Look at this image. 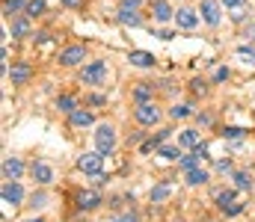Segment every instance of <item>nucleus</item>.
<instances>
[{"label": "nucleus", "instance_id": "cd10ccee", "mask_svg": "<svg viewBox=\"0 0 255 222\" xmlns=\"http://www.w3.org/2000/svg\"><path fill=\"white\" fill-rule=\"evenodd\" d=\"M190 113H193V107H190V104H175V107L169 110V116H172L175 122H178V119H187Z\"/></svg>", "mask_w": 255, "mask_h": 222}, {"label": "nucleus", "instance_id": "c85d7f7f", "mask_svg": "<svg viewBox=\"0 0 255 222\" xmlns=\"http://www.w3.org/2000/svg\"><path fill=\"white\" fill-rule=\"evenodd\" d=\"M18 9H27L24 0H3V15H15Z\"/></svg>", "mask_w": 255, "mask_h": 222}, {"label": "nucleus", "instance_id": "c9c22d12", "mask_svg": "<svg viewBox=\"0 0 255 222\" xmlns=\"http://www.w3.org/2000/svg\"><path fill=\"white\" fill-rule=\"evenodd\" d=\"M214 80H217V83H223V80H229V69H217V74H214Z\"/></svg>", "mask_w": 255, "mask_h": 222}, {"label": "nucleus", "instance_id": "f704fd0d", "mask_svg": "<svg viewBox=\"0 0 255 222\" xmlns=\"http://www.w3.org/2000/svg\"><path fill=\"white\" fill-rule=\"evenodd\" d=\"M244 3H247V0H223V6H226V9H241Z\"/></svg>", "mask_w": 255, "mask_h": 222}, {"label": "nucleus", "instance_id": "58836bf2", "mask_svg": "<svg viewBox=\"0 0 255 222\" xmlns=\"http://www.w3.org/2000/svg\"><path fill=\"white\" fill-rule=\"evenodd\" d=\"M142 0H122V9H136Z\"/></svg>", "mask_w": 255, "mask_h": 222}, {"label": "nucleus", "instance_id": "4c0bfd02", "mask_svg": "<svg viewBox=\"0 0 255 222\" xmlns=\"http://www.w3.org/2000/svg\"><path fill=\"white\" fill-rule=\"evenodd\" d=\"M104 101H107V98H104V95H92V98H89V104H92V107H101V104H104Z\"/></svg>", "mask_w": 255, "mask_h": 222}, {"label": "nucleus", "instance_id": "9b49d317", "mask_svg": "<svg viewBox=\"0 0 255 222\" xmlns=\"http://www.w3.org/2000/svg\"><path fill=\"white\" fill-rule=\"evenodd\" d=\"M30 172H33L36 184H42V187H48V184L54 181V169H51L48 163H42V160H39V163H33V169H30Z\"/></svg>", "mask_w": 255, "mask_h": 222}, {"label": "nucleus", "instance_id": "0eeeda50", "mask_svg": "<svg viewBox=\"0 0 255 222\" xmlns=\"http://www.w3.org/2000/svg\"><path fill=\"white\" fill-rule=\"evenodd\" d=\"M3 202H6V205H12V208L24 202V190H21V184H18V181H6V184H3Z\"/></svg>", "mask_w": 255, "mask_h": 222}, {"label": "nucleus", "instance_id": "79ce46f5", "mask_svg": "<svg viewBox=\"0 0 255 222\" xmlns=\"http://www.w3.org/2000/svg\"><path fill=\"white\" fill-rule=\"evenodd\" d=\"M65 6H71V9H77V6H83V0H63Z\"/></svg>", "mask_w": 255, "mask_h": 222}, {"label": "nucleus", "instance_id": "5701e85b", "mask_svg": "<svg viewBox=\"0 0 255 222\" xmlns=\"http://www.w3.org/2000/svg\"><path fill=\"white\" fill-rule=\"evenodd\" d=\"M205 181H208V172H205V169L196 166V169L187 172V184H193V187H199V184H205Z\"/></svg>", "mask_w": 255, "mask_h": 222}, {"label": "nucleus", "instance_id": "f257e3e1", "mask_svg": "<svg viewBox=\"0 0 255 222\" xmlns=\"http://www.w3.org/2000/svg\"><path fill=\"white\" fill-rule=\"evenodd\" d=\"M80 80H83V83H89V86L104 83V80H107V63H104V60L86 63V66H83V72H80Z\"/></svg>", "mask_w": 255, "mask_h": 222}, {"label": "nucleus", "instance_id": "f8f14e48", "mask_svg": "<svg viewBox=\"0 0 255 222\" xmlns=\"http://www.w3.org/2000/svg\"><path fill=\"white\" fill-rule=\"evenodd\" d=\"M175 24H178L181 30H193V27L199 24V15H196L193 9L184 6V9H178V12H175Z\"/></svg>", "mask_w": 255, "mask_h": 222}, {"label": "nucleus", "instance_id": "f3484780", "mask_svg": "<svg viewBox=\"0 0 255 222\" xmlns=\"http://www.w3.org/2000/svg\"><path fill=\"white\" fill-rule=\"evenodd\" d=\"M30 33V15L27 18H15L12 21V39H24Z\"/></svg>", "mask_w": 255, "mask_h": 222}, {"label": "nucleus", "instance_id": "c756f323", "mask_svg": "<svg viewBox=\"0 0 255 222\" xmlns=\"http://www.w3.org/2000/svg\"><path fill=\"white\" fill-rule=\"evenodd\" d=\"M42 12H45V0H30V3H27V15H30V18H39Z\"/></svg>", "mask_w": 255, "mask_h": 222}, {"label": "nucleus", "instance_id": "ea45409f", "mask_svg": "<svg viewBox=\"0 0 255 222\" xmlns=\"http://www.w3.org/2000/svg\"><path fill=\"white\" fill-rule=\"evenodd\" d=\"M196 122H199V125H211V116H208V113H199Z\"/></svg>", "mask_w": 255, "mask_h": 222}, {"label": "nucleus", "instance_id": "473e14b6", "mask_svg": "<svg viewBox=\"0 0 255 222\" xmlns=\"http://www.w3.org/2000/svg\"><path fill=\"white\" fill-rule=\"evenodd\" d=\"M241 211H244V205H241V202H232V205H226V208H223V214H226V217H238Z\"/></svg>", "mask_w": 255, "mask_h": 222}, {"label": "nucleus", "instance_id": "2eb2a0df", "mask_svg": "<svg viewBox=\"0 0 255 222\" xmlns=\"http://www.w3.org/2000/svg\"><path fill=\"white\" fill-rule=\"evenodd\" d=\"M154 98V86L151 83H136L133 86V101L136 104H145V101H151Z\"/></svg>", "mask_w": 255, "mask_h": 222}, {"label": "nucleus", "instance_id": "a19ab883", "mask_svg": "<svg viewBox=\"0 0 255 222\" xmlns=\"http://www.w3.org/2000/svg\"><path fill=\"white\" fill-rule=\"evenodd\" d=\"M157 36H160V39H163V42H169V39H172V30H160V33H157Z\"/></svg>", "mask_w": 255, "mask_h": 222}, {"label": "nucleus", "instance_id": "aec40b11", "mask_svg": "<svg viewBox=\"0 0 255 222\" xmlns=\"http://www.w3.org/2000/svg\"><path fill=\"white\" fill-rule=\"evenodd\" d=\"M57 110H63V113L71 116V113L77 110V98H74V95H60V98H57Z\"/></svg>", "mask_w": 255, "mask_h": 222}, {"label": "nucleus", "instance_id": "4468645a", "mask_svg": "<svg viewBox=\"0 0 255 222\" xmlns=\"http://www.w3.org/2000/svg\"><path fill=\"white\" fill-rule=\"evenodd\" d=\"M130 66H136V69H151V66H154V54H148V51H130Z\"/></svg>", "mask_w": 255, "mask_h": 222}, {"label": "nucleus", "instance_id": "7ed1b4c3", "mask_svg": "<svg viewBox=\"0 0 255 222\" xmlns=\"http://www.w3.org/2000/svg\"><path fill=\"white\" fill-rule=\"evenodd\" d=\"M101 166H104V154H101V151H89V154H83V157L77 160V169H80L83 175H98Z\"/></svg>", "mask_w": 255, "mask_h": 222}, {"label": "nucleus", "instance_id": "2f4dec72", "mask_svg": "<svg viewBox=\"0 0 255 222\" xmlns=\"http://www.w3.org/2000/svg\"><path fill=\"white\" fill-rule=\"evenodd\" d=\"M244 134H247L244 128H226V131H223L226 140H244Z\"/></svg>", "mask_w": 255, "mask_h": 222}, {"label": "nucleus", "instance_id": "ddd939ff", "mask_svg": "<svg viewBox=\"0 0 255 222\" xmlns=\"http://www.w3.org/2000/svg\"><path fill=\"white\" fill-rule=\"evenodd\" d=\"M151 15H154V21H169V18H175L172 6H169L166 0H154V3H151Z\"/></svg>", "mask_w": 255, "mask_h": 222}, {"label": "nucleus", "instance_id": "bb28decb", "mask_svg": "<svg viewBox=\"0 0 255 222\" xmlns=\"http://www.w3.org/2000/svg\"><path fill=\"white\" fill-rule=\"evenodd\" d=\"M238 57L247 60V66H255V45H241L238 48Z\"/></svg>", "mask_w": 255, "mask_h": 222}, {"label": "nucleus", "instance_id": "6e6552de", "mask_svg": "<svg viewBox=\"0 0 255 222\" xmlns=\"http://www.w3.org/2000/svg\"><path fill=\"white\" fill-rule=\"evenodd\" d=\"M199 15H202V21H205L208 27H217V24H220V3L205 0V3H202V9H199Z\"/></svg>", "mask_w": 255, "mask_h": 222}, {"label": "nucleus", "instance_id": "c03bdc74", "mask_svg": "<svg viewBox=\"0 0 255 222\" xmlns=\"http://www.w3.org/2000/svg\"><path fill=\"white\" fill-rule=\"evenodd\" d=\"M27 222H42V220H27Z\"/></svg>", "mask_w": 255, "mask_h": 222}, {"label": "nucleus", "instance_id": "7c9ffc66", "mask_svg": "<svg viewBox=\"0 0 255 222\" xmlns=\"http://www.w3.org/2000/svg\"><path fill=\"white\" fill-rule=\"evenodd\" d=\"M214 199H217V205H220V211H223L226 205H232V202H235V193H232V190H223V193H217Z\"/></svg>", "mask_w": 255, "mask_h": 222}, {"label": "nucleus", "instance_id": "4be33fe9", "mask_svg": "<svg viewBox=\"0 0 255 222\" xmlns=\"http://www.w3.org/2000/svg\"><path fill=\"white\" fill-rule=\"evenodd\" d=\"M178 146H181V148H196V146H199V134H196V131H181Z\"/></svg>", "mask_w": 255, "mask_h": 222}, {"label": "nucleus", "instance_id": "393cba45", "mask_svg": "<svg viewBox=\"0 0 255 222\" xmlns=\"http://www.w3.org/2000/svg\"><path fill=\"white\" fill-rule=\"evenodd\" d=\"M157 157H163V160H181V151L175 146H160L157 148Z\"/></svg>", "mask_w": 255, "mask_h": 222}, {"label": "nucleus", "instance_id": "f03ea898", "mask_svg": "<svg viewBox=\"0 0 255 222\" xmlns=\"http://www.w3.org/2000/svg\"><path fill=\"white\" fill-rule=\"evenodd\" d=\"M95 148L101 154H113V148H116V131L110 125H98V131H95Z\"/></svg>", "mask_w": 255, "mask_h": 222}, {"label": "nucleus", "instance_id": "9d476101", "mask_svg": "<svg viewBox=\"0 0 255 222\" xmlns=\"http://www.w3.org/2000/svg\"><path fill=\"white\" fill-rule=\"evenodd\" d=\"M21 172H24V163H21L18 157H6V160H3V178H6V181H18Z\"/></svg>", "mask_w": 255, "mask_h": 222}, {"label": "nucleus", "instance_id": "b1692460", "mask_svg": "<svg viewBox=\"0 0 255 222\" xmlns=\"http://www.w3.org/2000/svg\"><path fill=\"white\" fill-rule=\"evenodd\" d=\"M235 187H238V190H250V187H253V175L244 172V169L235 172Z\"/></svg>", "mask_w": 255, "mask_h": 222}, {"label": "nucleus", "instance_id": "dca6fc26", "mask_svg": "<svg viewBox=\"0 0 255 222\" xmlns=\"http://www.w3.org/2000/svg\"><path fill=\"white\" fill-rule=\"evenodd\" d=\"M92 122H95V116H92L89 110H80V107H77V110L71 113V125H74V128H89Z\"/></svg>", "mask_w": 255, "mask_h": 222}, {"label": "nucleus", "instance_id": "1a4fd4ad", "mask_svg": "<svg viewBox=\"0 0 255 222\" xmlns=\"http://www.w3.org/2000/svg\"><path fill=\"white\" fill-rule=\"evenodd\" d=\"M98 205H101V196L95 190H80L77 193V208L80 211H95Z\"/></svg>", "mask_w": 255, "mask_h": 222}, {"label": "nucleus", "instance_id": "39448f33", "mask_svg": "<svg viewBox=\"0 0 255 222\" xmlns=\"http://www.w3.org/2000/svg\"><path fill=\"white\" fill-rule=\"evenodd\" d=\"M86 60V48L83 45H68L65 51H60V66L71 69V66H80Z\"/></svg>", "mask_w": 255, "mask_h": 222}, {"label": "nucleus", "instance_id": "72a5a7b5", "mask_svg": "<svg viewBox=\"0 0 255 222\" xmlns=\"http://www.w3.org/2000/svg\"><path fill=\"white\" fill-rule=\"evenodd\" d=\"M190 89L196 92V95H205V92H208V86H205V80H193V83H190Z\"/></svg>", "mask_w": 255, "mask_h": 222}, {"label": "nucleus", "instance_id": "a878e982", "mask_svg": "<svg viewBox=\"0 0 255 222\" xmlns=\"http://www.w3.org/2000/svg\"><path fill=\"white\" fill-rule=\"evenodd\" d=\"M199 163H202V157H199L196 151H193V154H187V157H181V160H178V166H181L184 172H190V169H196Z\"/></svg>", "mask_w": 255, "mask_h": 222}, {"label": "nucleus", "instance_id": "6ab92c4d", "mask_svg": "<svg viewBox=\"0 0 255 222\" xmlns=\"http://www.w3.org/2000/svg\"><path fill=\"white\" fill-rule=\"evenodd\" d=\"M169 196H172V187H169V184H157V187L151 190V202H154V205H160V202H166Z\"/></svg>", "mask_w": 255, "mask_h": 222}, {"label": "nucleus", "instance_id": "412c9836", "mask_svg": "<svg viewBox=\"0 0 255 222\" xmlns=\"http://www.w3.org/2000/svg\"><path fill=\"white\" fill-rule=\"evenodd\" d=\"M169 134H172V131H160V134H154L151 140H145V143H142V151H151V148L157 151V148L166 143V137H169Z\"/></svg>", "mask_w": 255, "mask_h": 222}, {"label": "nucleus", "instance_id": "37998d69", "mask_svg": "<svg viewBox=\"0 0 255 222\" xmlns=\"http://www.w3.org/2000/svg\"><path fill=\"white\" fill-rule=\"evenodd\" d=\"M113 222H139V220H136V217H116Z\"/></svg>", "mask_w": 255, "mask_h": 222}, {"label": "nucleus", "instance_id": "423d86ee", "mask_svg": "<svg viewBox=\"0 0 255 222\" xmlns=\"http://www.w3.org/2000/svg\"><path fill=\"white\" fill-rule=\"evenodd\" d=\"M6 77L12 80V86H24V83L33 77V66H30V63H15V66L9 69Z\"/></svg>", "mask_w": 255, "mask_h": 222}, {"label": "nucleus", "instance_id": "a211bd4d", "mask_svg": "<svg viewBox=\"0 0 255 222\" xmlns=\"http://www.w3.org/2000/svg\"><path fill=\"white\" fill-rule=\"evenodd\" d=\"M119 24H125V27H139L142 18L136 15V9H119Z\"/></svg>", "mask_w": 255, "mask_h": 222}, {"label": "nucleus", "instance_id": "e433bc0d", "mask_svg": "<svg viewBox=\"0 0 255 222\" xmlns=\"http://www.w3.org/2000/svg\"><path fill=\"white\" fill-rule=\"evenodd\" d=\"M217 169H220V172H232V160H229V157H226V160H220V163H217Z\"/></svg>", "mask_w": 255, "mask_h": 222}, {"label": "nucleus", "instance_id": "20e7f679", "mask_svg": "<svg viewBox=\"0 0 255 222\" xmlns=\"http://www.w3.org/2000/svg\"><path fill=\"white\" fill-rule=\"evenodd\" d=\"M133 119L139 122V125H157V119H160V110L151 104V101H145V104H136V110H133Z\"/></svg>", "mask_w": 255, "mask_h": 222}]
</instances>
